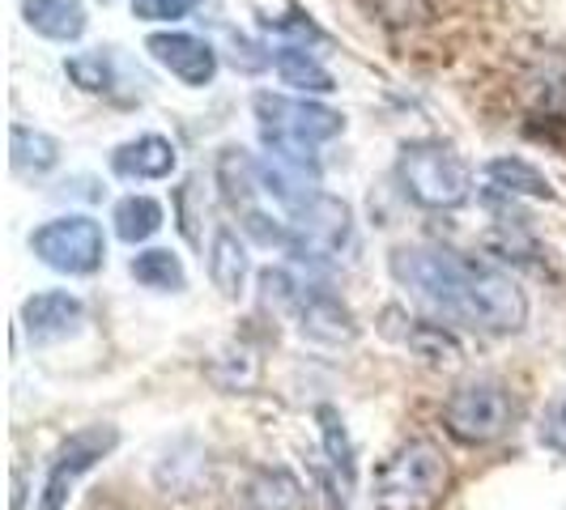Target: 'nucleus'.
Here are the masks:
<instances>
[{"label":"nucleus","mask_w":566,"mask_h":510,"mask_svg":"<svg viewBox=\"0 0 566 510\" xmlns=\"http://www.w3.org/2000/svg\"><path fill=\"white\" fill-rule=\"evenodd\" d=\"M388 268L400 289L439 323L473 328L485 337H507V332H520L528 319V298L515 277L478 255L418 243V247H397Z\"/></svg>","instance_id":"f257e3e1"},{"label":"nucleus","mask_w":566,"mask_h":510,"mask_svg":"<svg viewBox=\"0 0 566 510\" xmlns=\"http://www.w3.org/2000/svg\"><path fill=\"white\" fill-rule=\"evenodd\" d=\"M397 183L400 192L413 200L418 209L443 213L460 209L473 196V170L443 141H409L397 158Z\"/></svg>","instance_id":"f03ea898"},{"label":"nucleus","mask_w":566,"mask_h":510,"mask_svg":"<svg viewBox=\"0 0 566 510\" xmlns=\"http://www.w3.org/2000/svg\"><path fill=\"white\" fill-rule=\"evenodd\" d=\"M255 124L260 141L269 145L277 158L307 162L324 141L340 137L345 119L333 107H319L307 98H285V94H255Z\"/></svg>","instance_id":"7ed1b4c3"},{"label":"nucleus","mask_w":566,"mask_h":510,"mask_svg":"<svg viewBox=\"0 0 566 510\" xmlns=\"http://www.w3.org/2000/svg\"><path fill=\"white\" fill-rule=\"evenodd\" d=\"M452 481L448 455L430 438H409L375 477V502L379 510H430Z\"/></svg>","instance_id":"20e7f679"},{"label":"nucleus","mask_w":566,"mask_h":510,"mask_svg":"<svg viewBox=\"0 0 566 510\" xmlns=\"http://www.w3.org/2000/svg\"><path fill=\"white\" fill-rule=\"evenodd\" d=\"M260 298H264L269 307H277V311L294 315L307 340H319V344H349V340L358 337V323H354V315H349V307H345L340 298H333L324 285L298 281V277L285 273V268H264V273H260Z\"/></svg>","instance_id":"39448f33"},{"label":"nucleus","mask_w":566,"mask_h":510,"mask_svg":"<svg viewBox=\"0 0 566 510\" xmlns=\"http://www.w3.org/2000/svg\"><path fill=\"white\" fill-rule=\"evenodd\" d=\"M515 413H520V404L503 379H469L443 404V425L452 438L482 447V443H494L507 434Z\"/></svg>","instance_id":"423d86ee"},{"label":"nucleus","mask_w":566,"mask_h":510,"mask_svg":"<svg viewBox=\"0 0 566 510\" xmlns=\"http://www.w3.org/2000/svg\"><path fill=\"white\" fill-rule=\"evenodd\" d=\"M30 252L48 268L69 273V277H90L107 259V238L94 217H56L30 234Z\"/></svg>","instance_id":"0eeeda50"},{"label":"nucleus","mask_w":566,"mask_h":510,"mask_svg":"<svg viewBox=\"0 0 566 510\" xmlns=\"http://www.w3.org/2000/svg\"><path fill=\"white\" fill-rule=\"evenodd\" d=\"M290 247L285 252L303 264H319V259H333V255L349 243V230H354V213L349 204L328 192H315L307 204H298L290 213Z\"/></svg>","instance_id":"6e6552de"},{"label":"nucleus","mask_w":566,"mask_h":510,"mask_svg":"<svg viewBox=\"0 0 566 510\" xmlns=\"http://www.w3.org/2000/svg\"><path fill=\"white\" fill-rule=\"evenodd\" d=\"M115 447H119V429H115V425H85L77 434H69V438L60 443L52 468H48V481H43V493H39V510L69 507L73 485L82 481L98 459H107Z\"/></svg>","instance_id":"1a4fd4ad"},{"label":"nucleus","mask_w":566,"mask_h":510,"mask_svg":"<svg viewBox=\"0 0 566 510\" xmlns=\"http://www.w3.org/2000/svg\"><path fill=\"white\" fill-rule=\"evenodd\" d=\"M149 56L167 68L170 77H179L184 85H209L218 77V52L197 39V34H184V30H167V34H149Z\"/></svg>","instance_id":"9d476101"},{"label":"nucleus","mask_w":566,"mask_h":510,"mask_svg":"<svg viewBox=\"0 0 566 510\" xmlns=\"http://www.w3.org/2000/svg\"><path fill=\"white\" fill-rule=\"evenodd\" d=\"M85 319L82 298H73L69 289H43L22 302V323L34 340H52V337H69L77 323Z\"/></svg>","instance_id":"9b49d317"},{"label":"nucleus","mask_w":566,"mask_h":510,"mask_svg":"<svg viewBox=\"0 0 566 510\" xmlns=\"http://www.w3.org/2000/svg\"><path fill=\"white\" fill-rule=\"evenodd\" d=\"M239 510H307V493L290 468H260L239 485Z\"/></svg>","instance_id":"f8f14e48"},{"label":"nucleus","mask_w":566,"mask_h":510,"mask_svg":"<svg viewBox=\"0 0 566 510\" xmlns=\"http://www.w3.org/2000/svg\"><path fill=\"white\" fill-rule=\"evenodd\" d=\"M179 162L175 145L167 137H137V141H124L112 153V170L119 179H170V170Z\"/></svg>","instance_id":"ddd939ff"},{"label":"nucleus","mask_w":566,"mask_h":510,"mask_svg":"<svg viewBox=\"0 0 566 510\" xmlns=\"http://www.w3.org/2000/svg\"><path fill=\"white\" fill-rule=\"evenodd\" d=\"M524 98L528 107L545 119H563L566 124V56L563 52H545L524 77Z\"/></svg>","instance_id":"4468645a"},{"label":"nucleus","mask_w":566,"mask_h":510,"mask_svg":"<svg viewBox=\"0 0 566 510\" xmlns=\"http://www.w3.org/2000/svg\"><path fill=\"white\" fill-rule=\"evenodd\" d=\"M22 18L34 34L56 39V43H73L85 34V4L82 0H22Z\"/></svg>","instance_id":"2eb2a0df"},{"label":"nucleus","mask_w":566,"mask_h":510,"mask_svg":"<svg viewBox=\"0 0 566 510\" xmlns=\"http://www.w3.org/2000/svg\"><path fill=\"white\" fill-rule=\"evenodd\" d=\"M384 332H388V337H397L400 344H409V349H413L418 358H426L430 366H460V362H464L460 340H455L443 323L409 319V328H392V323H384Z\"/></svg>","instance_id":"dca6fc26"},{"label":"nucleus","mask_w":566,"mask_h":510,"mask_svg":"<svg viewBox=\"0 0 566 510\" xmlns=\"http://www.w3.org/2000/svg\"><path fill=\"white\" fill-rule=\"evenodd\" d=\"M9 162L18 174H48V170H56L60 162V141L56 137H48V132H39V128H27V124H13L9 128Z\"/></svg>","instance_id":"f3484780"},{"label":"nucleus","mask_w":566,"mask_h":510,"mask_svg":"<svg viewBox=\"0 0 566 510\" xmlns=\"http://www.w3.org/2000/svg\"><path fill=\"white\" fill-rule=\"evenodd\" d=\"M209 277L213 285L227 294V298H239L243 294V281H248V252L239 243L234 230H218L213 243H209Z\"/></svg>","instance_id":"a211bd4d"},{"label":"nucleus","mask_w":566,"mask_h":510,"mask_svg":"<svg viewBox=\"0 0 566 510\" xmlns=\"http://www.w3.org/2000/svg\"><path fill=\"white\" fill-rule=\"evenodd\" d=\"M485 179H490L499 192H507V196L554 200V188H549V179H545V174H541L533 162H524V158H494V162L485 167Z\"/></svg>","instance_id":"6ab92c4d"},{"label":"nucleus","mask_w":566,"mask_h":510,"mask_svg":"<svg viewBox=\"0 0 566 510\" xmlns=\"http://www.w3.org/2000/svg\"><path fill=\"white\" fill-rule=\"evenodd\" d=\"M273 68H277V77H282L285 85H294V89H312V94L337 89L333 73H328L307 47H277V52H273Z\"/></svg>","instance_id":"aec40b11"},{"label":"nucleus","mask_w":566,"mask_h":510,"mask_svg":"<svg viewBox=\"0 0 566 510\" xmlns=\"http://www.w3.org/2000/svg\"><path fill=\"white\" fill-rule=\"evenodd\" d=\"M319 434H324V451L333 459V481L340 485V493H354L358 481V459H354V443H349V429L340 422L337 408H319Z\"/></svg>","instance_id":"412c9836"},{"label":"nucleus","mask_w":566,"mask_h":510,"mask_svg":"<svg viewBox=\"0 0 566 510\" xmlns=\"http://www.w3.org/2000/svg\"><path fill=\"white\" fill-rule=\"evenodd\" d=\"M112 222H115V234L137 247V243L154 238L163 230V204L154 196H124L115 204Z\"/></svg>","instance_id":"4be33fe9"},{"label":"nucleus","mask_w":566,"mask_h":510,"mask_svg":"<svg viewBox=\"0 0 566 510\" xmlns=\"http://www.w3.org/2000/svg\"><path fill=\"white\" fill-rule=\"evenodd\" d=\"M133 277L145 285V289H163V294H175L188 285V273L179 264V255L167 252V247H149V252L133 255Z\"/></svg>","instance_id":"5701e85b"},{"label":"nucleus","mask_w":566,"mask_h":510,"mask_svg":"<svg viewBox=\"0 0 566 510\" xmlns=\"http://www.w3.org/2000/svg\"><path fill=\"white\" fill-rule=\"evenodd\" d=\"M218 183H222V196H227L234 209H248V204H252V192L260 188V162L248 158L243 149H227L222 162H218Z\"/></svg>","instance_id":"b1692460"},{"label":"nucleus","mask_w":566,"mask_h":510,"mask_svg":"<svg viewBox=\"0 0 566 510\" xmlns=\"http://www.w3.org/2000/svg\"><path fill=\"white\" fill-rule=\"evenodd\" d=\"M64 73H69V82L77 85V89H90V94H103L115 82V68L107 52H85V56L64 60Z\"/></svg>","instance_id":"393cba45"},{"label":"nucleus","mask_w":566,"mask_h":510,"mask_svg":"<svg viewBox=\"0 0 566 510\" xmlns=\"http://www.w3.org/2000/svg\"><path fill=\"white\" fill-rule=\"evenodd\" d=\"M537 443L545 451L566 455V392H558L545 404V413H541L537 422Z\"/></svg>","instance_id":"a878e982"},{"label":"nucleus","mask_w":566,"mask_h":510,"mask_svg":"<svg viewBox=\"0 0 566 510\" xmlns=\"http://www.w3.org/2000/svg\"><path fill=\"white\" fill-rule=\"evenodd\" d=\"M200 0H133V13L142 22H175L184 13H192Z\"/></svg>","instance_id":"bb28decb"}]
</instances>
